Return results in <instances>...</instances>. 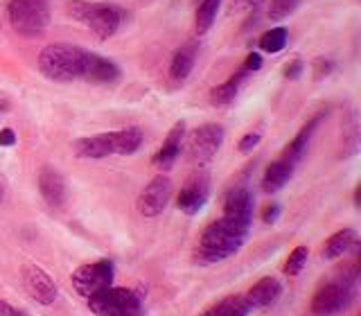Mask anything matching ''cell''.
<instances>
[{
  "label": "cell",
  "instance_id": "3",
  "mask_svg": "<svg viewBox=\"0 0 361 316\" xmlns=\"http://www.w3.org/2000/svg\"><path fill=\"white\" fill-rule=\"evenodd\" d=\"M359 269L357 265H348L338 274L316 289L312 298V312L316 316H332L343 312L350 303L355 300V287H357Z\"/></svg>",
  "mask_w": 361,
  "mask_h": 316
},
{
  "label": "cell",
  "instance_id": "17",
  "mask_svg": "<svg viewBox=\"0 0 361 316\" xmlns=\"http://www.w3.org/2000/svg\"><path fill=\"white\" fill-rule=\"evenodd\" d=\"M75 154L84 161H99L113 154L111 150V135L109 133H97L90 138H79L75 142Z\"/></svg>",
  "mask_w": 361,
  "mask_h": 316
},
{
  "label": "cell",
  "instance_id": "20",
  "mask_svg": "<svg viewBox=\"0 0 361 316\" xmlns=\"http://www.w3.org/2000/svg\"><path fill=\"white\" fill-rule=\"evenodd\" d=\"M291 174H293V163L285 161V158L280 156L278 161H274L267 167L264 178H262V190L267 192V195H274V192L282 190L289 183Z\"/></svg>",
  "mask_w": 361,
  "mask_h": 316
},
{
  "label": "cell",
  "instance_id": "24",
  "mask_svg": "<svg viewBox=\"0 0 361 316\" xmlns=\"http://www.w3.org/2000/svg\"><path fill=\"white\" fill-rule=\"evenodd\" d=\"M253 308L248 305L246 296H226L224 300L214 303L210 310H206L201 316H248Z\"/></svg>",
  "mask_w": 361,
  "mask_h": 316
},
{
  "label": "cell",
  "instance_id": "11",
  "mask_svg": "<svg viewBox=\"0 0 361 316\" xmlns=\"http://www.w3.org/2000/svg\"><path fill=\"white\" fill-rule=\"evenodd\" d=\"M253 210H255L253 192L246 188H235L224 199V217L244 226V229H251Z\"/></svg>",
  "mask_w": 361,
  "mask_h": 316
},
{
  "label": "cell",
  "instance_id": "9",
  "mask_svg": "<svg viewBox=\"0 0 361 316\" xmlns=\"http://www.w3.org/2000/svg\"><path fill=\"white\" fill-rule=\"evenodd\" d=\"M172 195H174V186H172V181H169V176L161 174L152 178L138 197V212L142 217H158V214L167 208Z\"/></svg>",
  "mask_w": 361,
  "mask_h": 316
},
{
  "label": "cell",
  "instance_id": "5",
  "mask_svg": "<svg viewBox=\"0 0 361 316\" xmlns=\"http://www.w3.org/2000/svg\"><path fill=\"white\" fill-rule=\"evenodd\" d=\"M7 16L20 37H39L50 25L48 0H9Z\"/></svg>",
  "mask_w": 361,
  "mask_h": 316
},
{
  "label": "cell",
  "instance_id": "30",
  "mask_svg": "<svg viewBox=\"0 0 361 316\" xmlns=\"http://www.w3.org/2000/svg\"><path fill=\"white\" fill-rule=\"evenodd\" d=\"M259 140H262V133H259V131H251V133H246V135H244V138L240 140V145H237V147H240V152H242V154H248V152H253L255 147L259 145Z\"/></svg>",
  "mask_w": 361,
  "mask_h": 316
},
{
  "label": "cell",
  "instance_id": "16",
  "mask_svg": "<svg viewBox=\"0 0 361 316\" xmlns=\"http://www.w3.org/2000/svg\"><path fill=\"white\" fill-rule=\"evenodd\" d=\"M120 79V68L116 61L106 59V56H99L95 52H90L88 68L84 75V82L90 84H113Z\"/></svg>",
  "mask_w": 361,
  "mask_h": 316
},
{
  "label": "cell",
  "instance_id": "35",
  "mask_svg": "<svg viewBox=\"0 0 361 316\" xmlns=\"http://www.w3.org/2000/svg\"><path fill=\"white\" fill-rule=\"evenodd\" d=\"M332 68H334L332 61L319 59V61H316V79H321L323 75H330V73H332Z\"/></svg>",
  "mask_w": 361,
  "mask_h": 316
},
{
  "label": "cell",
  "instance_id": "14",
  "mask_svg": "<svg viewBox=\"0 0 361 316\" xmlns=\"http://www.w3.org/2000/svg\"><path fill=\"white\" fill-rule=\"evenodd\" d=\"M185 138V122H176L172 131L167 133V138L163 142V147L154 154V165L156 167H161V169H169L174 163H176V158L180 156V142H183Z\"/></svg>",
  "mask_w": 361,
  "mask_h": 316
},
{
  "label": "cell",
  "instance_id": "12",
  "mask_svg": "<svg viewBox=\"0 0 361 316\" xmlns=\"http://www.w3.org/2000/svg\"><path fill=\"white\" fill-rule=\"evenodd\" d=\"M210 195V183H208V176L203 174H195L188 183L180 188L178 197H176V206L180 212L185 214H195L199 212L203 206H206Z\"/></svg>",
  "mask_w": 361,
  "mask_h": 316
},
{
  "label": "cell",
  "instance_id": "23",
  "mask_svg": "<svg viewBox=\"0 0 361 316\" xmlns=\"http://www.w3.org/2000/svg\"><path fill=\"white\" fill-rule=\"evenodd\" d=\"M319 120H321V116L312 118V120L298 131V135L289 142V147L285 150V154H282V158H285V161H289V163H293V165H296V163L300 161L302 154L307 152V145H310V140H312V133L316 131V127H319Z\"/></svg>",
  "mask_w": 361,
  "mask_h": 316
},
{
  "label": "cell",
  "instance_id": "36",
  "mask_svg": "<svg viewBox=\"0 0 361 316\" xmlns=\"http://www.w3.org/2000/svg\"><path fill=\"white\" fill-rule=\"evenodd\" d=\"M14 142H16V133L14 131H11V129H3V131H0V145H3V147H11Z\"/></svg>",
  "mask_w": 361,
  "mask_h": 316
},
{
  "label": "cell",
  "instance_id": "6",
  "mask_svg": "<svg viewBox=\"0 0 361 316\" xmlns=\"http://www.w3.org/2000/svg\"><path fill=\"white\" fill-rule=\"evenodd\" d=\"M88 308L97 316H142L145 308L135 291L124 287H109L88 298Z\"/></svg>",
  "mask_w": 361,
  "mask_h": 316
},
{
  "label": "cell",
  "instance_id": "25",
  "mask_svg": "<svg viewBox=\"0 0 361 316\" xmlns=\"http://www.w3.org/2000/svg\"><path fill=\"white\" fill-rule=\"evenodd\" d=\"M287 41H289V32L285 28H274L259 37L257 45H259V50H264L269 54H278L285 50Z\"/></svg>",
  "mask_w": 361,
  "mask_h": 316
},
{
  "label": "cell",
  "instance_id": "19",
  "mask_svg": "<svg viewBox=\"0 0 361 316\" xmlns=\"http://www.w3.org/2000/svg\"><path fill=\"white\" fill-rule=\"evenodd\" d=\"M359 244V237H357V231L355 229H343L334 233L330 240L325 242L323 246V260H336V257H343L345 253H350L353 248H357Z\"/></svg>",
  "mask_w": 361,
  "mask_h": 316
},
{
  "label": "cell",
  "instance_id": "37",
  "mask_svg": "<svg viewBox=\"0 0 361 316\" xmlns=\"http://www.w3.org/2000/svg\"><path fill=\"white\" fill-rule=\"evenodd\" d=\"M262 5V0H233V7H240V9H255Z\"/></svg>",
  "mask_w": 361,
  "mask_h": 316
},
{
  "label": "cell",
  "instance_id": "22",
  "mask_svg": "<svg viewBox=\"0 0 361 316\" xmlns=\"http://www.w3.org/2000/svg\"><path fill=\"white\" fill-rule=\"evenodd\" d=\"M246 71H240V73H235L231 79H226L224 84L219 86H214L210 90V104L212 107H228L231 102L237 97V93H240V88L244 84V79H246Z\"/></svg>",
  "mask_w": 361,
  "mask_h": 316
},
{
  "label": "cell",
  "instance_id": "32",
  "mask_svg": "<svg viewBox=\"0 0 361 316\" xmlns=\"http://www.w3.org/2000/svg\"><path fill=\"white\" fill-rule=\"evenodd\" d=\"M302 71H305V63H302L300 59H296V61L287 63V68H285V77H287V79H298V77L302 75Z\"/></svg>",
  "mask_w": 361,
  "mask_h": 316
},
{
  "label": "cell",
  "instance_id": "38",
  "mask_svg": "<svg viewBox=\"0 0 361 316\" xmlns=\"http://www.w3.org/2000/svg\"><path fill=\"white\" fill-rule=\"evenodd\" d=\"M0 197H3V188H0Z\"/></svg>",
  "mask_w": 361,
  "mask_h": 316
},
{
  "label": "cell",
  "instance_id": "1",
  "mask_svg": "<svg viewBox=\"0 0 361 316\" xmlns=\"http://www.w3.org/2000/svg\"><path fill=\"white\" fill-rule=\"evenodd\" d=\"M90 50L73 43H52L39 54V71L52 82H75L84 79Z\"/></svg>",
  "mask_w": 361,
  "mask_h": 316
},
{
  "label": "cell",
  "instance_id": "8",
  "mask_svg": "<svg viewBox=\"0 0 361 316\" xmlns=\"http://www.w3.org/2000/svg\"><path fill=\"white\" fill-rule=\"evenodd\" d=\"M224 127L219 124H201L195 131H190L188 135V156L195 163H208L210 158L221 150L224 145Z\"/></svg>",
  "mask_w": 361,
  "mask_h": 316
},
{
  "label": "cell",
  "instance_id": "29",
  "mask_svg": "<svg viewBox=\"0 0 361 316\" xmlns=\"http://www.w3.org/2000/svg\"><path fill=\"white\" fill-rule=\"evenodd\" d=\"M298 5H300V0H271L269 16H271V20H282L289 14H293Z\"/></svg>",
  "mask_w": 361,
  "mask_h": 316
},
{
  "label": "cell",
  "instance_id": "7",
  "mask_svg": "<svg viewBox=\"0 0 361 316\" xmlns=\"http://www.w3.org/2000/svg\"><path fill=\"white\" fill-rule=\"evenodd\" d=\"M113 285V262L111 260H97V262L82 265L73 274V287L79 296L86 300L97 296Z\"/></svg>",
  "mask_w": 361,
  "mask_h": 316
},
{
  "label": "cell",
  "instance_id": "26",
  "mask_svg": "<svg viewBox=\"0 0 361 316\" xmlns=\"http://www.w3.org/2000/svg\"><path fill=\"white\" fill-rule=\"evenodd\" d=\"M219 7H221V0H203L197 9V32L199 34H206L212 23L217 20L219 14Z\"/></svg>",
  "mask_w": 361,
  "mask_h": 316
},
{
  "label": "cell",
  "instance_id": "34",
  "mask_svg": "<svg viewBox=\"0 0 361 316\" xmlns=\"http://www.w3.org/2000/svg\"><path fill=\"white\" fill-rule=\"evenodd\" d=\"M278 214H280V206H278V203H269V206L264 208V212H262V219L267 224H274L278 219Z\"/></svg>",
  "mask_w": 361,
  "mask_h": 316
},
{
  "label": "cell",
  "instance_id": "13",
  "mask_svg": "<svg viewBox=\"0 0 361 316\" xmlns=\"http://www.w3.org/2000/svg\"><path fill=\"white\" fill-rule=\"evenodd\" d=\"M39 190H41V197L50 203L52 208H61L66 199H68V186H66V178L59 169H54L52 165H45L41 167L39 172Z\"/></svg>",
  "mask_w": 361,
  "mask_h": 316
},
{
  "label": "cell",
  "instance_id": "15",
  "mask_svg": "<svg viewBox=\"0 0 361 316\" xmlns=\"http://www.w3.org/2000/svg\"><path fill=\"white\" fill-rule=\"evenodd\" d=\"M197 56H199L197 41H188L185 45H180L172 56V63H169V77H172V82L176 84L185 82L192 73V68L197 63Z\"/></svg>",
  "mask_w": 361,
  "mask_h": 316
},
{
  "label": "cell",
  "instance_id": "4",
  "mask_svg": "<svg viewBox=\"0 0 361 316\" xmlns=\"http://www.w3.org/2000/svg\"><path fill=\"white\" fill-rule=\"evenodd\" d=\"M71 16L90 28L99 39L113 37L124 20V9L113 3H86V0H73L68 5Z\"/></svg>",
  "mask_w": 361,
  "mask_h": 316
},
{
  "label": "cell",
  "instance_id": "21",
  "mask_svg": "<svg viewBox=\"0 0 361 316\" xmlns=\"http://www.w3.org/2000/svg\"><path fill=\"white\" fill-rule=\"evenodd\" d=\"M111 133V147L113 154L118 156H131L140 150V145L145 140V135L138 127H127V129H118V131H109Z\"/></svg>",
  "mask_w": 361,
  "mask_h": 316
},
{
  "label": "cell",
  "instance_id": "2",
  "mask_svg": "<svg viewBox=\"0 0 361 316\" xmlns=\"http://www.w3.org/2000/svg\"><path fill=\"white\" fill-rule=\"evenodd\" d=\"M246 235H248V229L226 217L212 221L208 229L201 233L199 257L208 265L228 260L242 248V244L246 242Z\"/></svg>",
  "mask_w": 361,
  "mask_h": 316
},
{
  "label": "cell",
  "instance_id": "10",
  "mask_svg": "<svg viewBox=\"0 0 361 316\" xmlns=\"http://www.w3.org/2000/svg\"><path fill=\"white\" fill-rule=\"evenodd\" d=\"M20 280H23V287H25V291L41 305H52L56 300V296H59L54 280L37 265L23 267L20 269Z\"/></svg>",
  "mask_w": 361,
  "mask_h": 316
},
{
  "label": "cell",
  "instance_id": "28",
  "mask_svg": "<svg viewBox=\"0 0 361 316\" xmlns=\"http://www.w3.org/2000/svg\"><path fill=\"white\" fill-rule=\"evenodd\" d=\"M307 255H310L307 246L293 248V251L289 253V257H287V262H285V274L287 276H298L302 271V267H305V262H307Z\"/></svg>",
  "mask_w": 361,
  "mask_h": 316
},
{
  "label": "cell",
  "instance_id": "18",
  "mask_svg": "<svg viewBox=\"0 0 361 316\" xmlns=\"http://www.w3.org/2000/svg\"><path fill=\"white\" fill-rule=\"evenodd\" d=\"M282 293V285L278 278H262L257 280L255 285L251 287V291L246 293V300L251 308H267V305L276 303Z\"/></svg>",
  "mask_w": 361,
  "mask_h": 316
},
{
  "label": "cell",
  "instance_id": "27",
  "mask_svg": "<svg viewBox=\"0 0 361 316\" xmlns=\"http://www.w3.org/2000/svg\"><path fill=\"white\" fill-rule=\"evenodd\" d=\"M343 156H355L359 150V124H357V113L350 111V118L343 122Z\"/></svg>",
  "mask_w": 361,
  "mask_h": 316
},
{
  "label": "cell",
  "instance_id": "33",
  "mask_svg": "<svg viewBox=\"0 0 361 316\" xmlns=\"http://www.w3.org/2000/svg\"><path fill=\"white\" fill-rule=\"evenodd\" d=\"M0 316H30V314L14 308V305H9L7 300H0Z\"/></svg>",
  "mask_w": 361,
  "mask_h": 316
},
{
  "label": "cell",
  "instance_id": "31",
  "mask_svg": "<svg viewBox=\"0 0 361 316\" xmlns=\"http://www.w3.org/2000/svg\"><path fill=\"white\" fill-rule=\"evenodd\" d=\"M262 68V56H259L257 52H251L246 56V61H244V66H242V71H246V73H255V71H259Z\"/></svg>",
  "mask_w": 361,
  "mask_h": 316
}]
</instances>
